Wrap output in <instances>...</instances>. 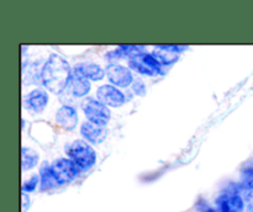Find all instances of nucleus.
<instances>
[{
	"label": "nucleus",
	"mask_w": 253,
	"mask_h": 212,
	"mask_svg": "<svg viewBox=\"0 0 253 212\" xmlns=\"http://www.w3.org/2000/svg\"><path fill=\"white\" fill-rule=\"evenodd\" d=\"M39 159L40 157L36 150L27 147L21 148V168L24 172L36 167L37 163H39Z\"/></svg>",
	"instance_id": "obj_16"
},
{
	"label": "nucleus",
	"mask_w": 253,
	"mask_h": 212,
	"mask_svg": "<svg viewBox=\"0 0 253 212\" xmlns=\"http://www.w3.org/2000/svg\"><path fill=\"white\" fill-rule=\"evenodd\" d=\"M72 69L68 62L58 54H52L41 71V80L44 88L53 94H61L68 86Z\"/></svg>",
	"instance_id": "obj_1"
},
{
	"label": "nucleus",
	"mask_w": 253,
	"mask_h": 212,
	"mask_svg": "<svg viewBox=\"0 0 253 212\" xmlns=\"http://www.w3.org/2000/svg\"><path fill=\"white\" fill-rule=\"evenodd\" d=\"M106 75L114 86L127 88L133 83V76L130 69L120 64H109L106 67Z\"/></svg>",
	"instance_id": "obj_7"
},
{
	"label": "nucleus",
	"mask_w": 253,
	"mask_h": 212,
	"mask_svg": "<svg viewBox=\"0 0 253 212\" xmlns=\"http://www.w3.org/2000/svg\"><path fill=\"white\" fill-rule=\"evenodd\" d=\"M39 181H40L39 175H32L30 179H27L26 181H24V184H22V186H21L22 192H25V194H29V192L35 191L37 187V185H39Z\"/></svg>",
	"instance_id": "obj_18"
},
{
	"label": "nucleus",
	"mask_w": 253,
	"mask_h": 212,
	"mask_svg": "<svg viewBox=\"0 0 253 212\" xmlns=\"http://www.w3.org/2000/svg\"><path fill=\"white\" fill-rule=\"evenodd\" d=\"M216 210L219 212H245L246 200L242 196L241 185H232L227 191L216 197Z\"/></svg>",
	"instance_id": "obj_3"
},
{
	"label": "nucleus",
	"mask_w": 253,
	"mask_h": 212,
	"mask_svg": "<svg viewBox=\"0 0 253 212\" xmlns=\"http://www.w3.org/2000/svg\"><path fill=\"white\" fill-rule=\"evenodd\" d=\"M68 90L76 98H83L90 91V83L86 78L79 75L78 73L73 71L68 83Z\"/></svg>",
	"instance_id": "obj_12"
},
{
	"label": "nucleus",
	"mask_w": 253,
	"mask_h": 212,
	"mask_svg": "<svg viewBox=\"0 0 253 212\" xmlns=\"http://www.w3.org/2000/svg\"><path fill=\"white\" fill-rule=\"evenodd\" d=\"M82 108L84 111V115L88 118L89 122H93L95 125L104 126L105 127L106 123L110 121L111 113L110 110L106 105L100 103L95 99L86 98L85 100L82 103Z\"/></svg>",
	"instance_id": "obj_4"
},
{
	"label": "nucleus",
	"mask_w": 253,
	"mask_h": 212,
	"mask_svg": "<svg viewBox=\"0 0 253 212\" xmlns=\"http://www.w3.org/2000/svg\"><path fill=\"white\" fill-rule=\"evenodd\" d=\"M244 197L246 200V212H253V194H247Z\"/></svg>",
	"instance_id": "obj_20"
},
{
	"label": "nucleus",
	"mask_w": 253,
	"mask_h": 212,
	"mask_svg": "<svg viewBox=\"0 0 253 212\" xmlns=\"http://www.w3.org/2000/svg\"><path fill=\"white\" fill-rule=\"evenodd\" d=\"M21 197H22V212H26L27 209L30 207V205H31V201H30V197L27 196V194H25V192H22Z\"/></svg>",
	"instance_id": "obj_21"
},
{
	"label": "nucleus",
	"mask_w": 253,
	"mask_h": 212,
	"mask_svg": "<svg viewBox=\"0 0 253 212\" xmlns=\"http://www.w3.org/2000/svg\"><path fill=\"white\" fill-rule=\"evenodd\" d=\"M25 104L31 110L41 112L48 104V94L43 89H35L25 96Z\"/></svg>",
	"instance_id": "obj_11"
},
{
	"label": "nucleus",
	"mask_w": 253,
	"mask_h": 212,
	"mask_svg": "<svg viewBox=\"0 0 253 212\" xmlns=\"http://www.w3.org/2000/svg\"><path fill=\"white\" fill-rule=\"evenodd\" d=\"M40 184H41V191L52 190L59 185L52 172L51 165L46 162L42 164L41 169H40Z\"/></svg>",
	"instance_id": "obj_14"
},
{
	"label": "nucleus",
	"mask_w": 253,
	"mask_h": 212,
	"mask_svg": "<svg viewBox=\"0 0 253 212\" xmlns=\"http://www.w3.org/2000/svg\"><path fill=\"white\" fill-rule=\"evenodd\" d=\"M132 90L136 95L143 96L146 94V85L141 79H136L132 83Z\"/></svg>",
	"instance_id": "obj_19"
},
{
	"label": "nucleus",
	"mask_w": 253,
	"mask_h": 212,
	"mask_svg": "<svg viewBox=\"0 0 253 212\" xmlns=\"http://www.w3.org/2000/svg\"><path fill=\"white\" fill-rule=\"evenodd\" d=\"M73 71L78 73L79 75L84 76L88 80L94 81L101 80L104 75H105V71L95 63H79L74 67Z\"/></svg>",
	"instance_id": "obj_13"
},
{
	"label": "nucleus",
	"mask_w": 253,
	"mask_h": 212,
	"mask_svg": "<svg viewBox=\"0 0 253 212\" xmlns=\"http://www.w3.org/2000/svg\"><path fill=\"white\" fill-rule=\"evenodd\" d=\"M128 67L137 73L150 76L157 75L162 71V64L155 58V56L145 53V52L128 59Z\"/></svg>",
	"instance_id": "obj_5"
},
{
	"label": "nucleus",
	"mask_w": 253,
	"mask_h": 212,
	"mask_svg": "<svg viewBox=\"0 0 253 212\" xmlns=\"http://www.w3.org/2000/svg\"><path fill=\"white\" fill-rule=\"evenodd\" d=\"M81 133L88 142L93 143V144H99V143L104 142V140L106 138L108 130L104 126H99L86 121L82 125Z\"/></svg>",
	"instance_id": "obj_10"
},
{
	"label": "nucleus",
	"mask_w": 253,
	"mask_h": 212,
	"mask_svg": "<svg viewBox=\"0 0 253 212\" xmlns=\"http://www.w3.org/2000/svg\"><path fill=\"white\" fill-rule=\"evenodd\" d=\"M56 122L63 130H74L77 123H78V113L74 110V107L69 105H64L57 110Z\"/></svg>",
	"instance_id": "obj_9"
},
{
	"label": "nucleus",
	"mask_w": 253,
	"mask_h": 212,
	"mask_svg": "<svg viewBox=\"0 0 253 212\" xmlns=\"http://www.w3.org/2000/svg\"><path fill=\"white\" fill-rule=\"evenodd\" d=\"M145 51V46H120L115 51L110 52V53L106 54L108 58H133V57L138 56V54L143 53Z\"/></svg>",
	"instance_id": "obj_15"
},
{
	"label": "nucleus",
	"mask_w": 253,
	"mask_h": 212,
	"mask_svg": "<svg viewBox=\"0 0 253 212\" xmlns=\"http://www.w3.org/2000/svg\"><path fill=\"white\" fill-rule=\"evenodd\" d=\"M51 168L59 185L68 184L78 174V168H77V165L71 159H67V158L56 159L52 163Z\"/></svg>",
	"instance_id": "obj_6"
},
{
	"label": "nucleus",
	"mask_w": 253,
	"mask_h": 212,
	"mask_svg": "<svg viewBox=\"0 0 253 212\" xmlns=\"http://www.w3.org/2000/svg\"><path fill=\"white\" fill-rule=\"evenodd\" d=\"M96 96H98V100L100 103H103L106 106H111V107H119L125 103V95H124L123 91L119 90L116 86L109 85V84L98 88Z\"/></svg>",
	"instance_id": "obj_8"
},
{
	"label": "nucleus",
	"mask_w": 253,
	"mask_h": 212,
	"mask_svg": "<svg viewBox=\"0 0 253 212\" xmlns=\"http://www.w3.org/2000/svg\"><path fill=\"white\" fill-rule=\"evenodd\" d=\"M67 154L78 169L88 170L95 164L96 153L89 143L82 140H77L67 149Z\"/></svg>",
	"instance_id": "obj_2"
},
{
	"label": "nucleus",
	"mask_w": 253,
	"mask_h": 212,
	"mask_svg": "<svg viewBox=\"0 0 253 212\" xmlns=\"http://www.w3.org/2000/svg\"><path fill=\"white\" fill-rule=\"evenodd\" d=\"M152 54L161 64H166V66H167V64L174 63V62H177L178 58H179V54L178 53L162 48L161 46L156 47Z\"/></svg>",
	"instance_id": "obj_17"
}]
</instances>
